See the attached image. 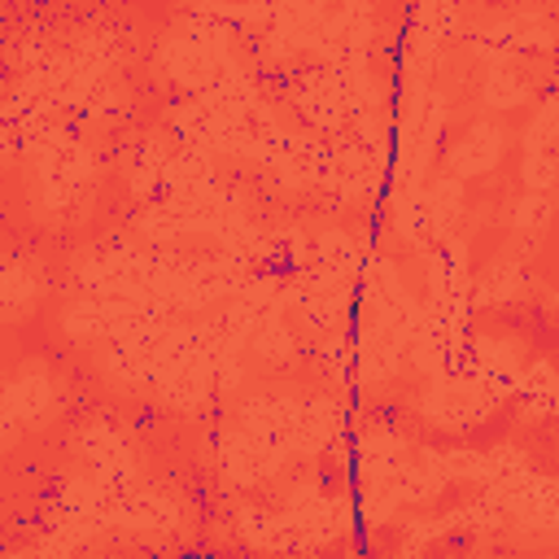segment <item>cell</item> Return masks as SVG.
Wrapping results in <instances>:
<instances>
[{
    "instance_id": "6da1fadb",
    "label": "cell",
    "mask_w": 559,
    "mask_h": 559,
    "mask_svg": "<svg viewBox=\"0 0 559 559\" xmlns=\"http://www.w3.org/2000/svg\"><path fill=\"white\" fill-rule=\"evenodd\" d=\"M57 411H61V393H57V380H52L48 362L22 358V362L9 371L4 397H0V428H4L0 441H4V450H13L22 432L44 428Z\"/></svg>"
},
{
    "instance_id": "7a4b0ae2",
    "label": "cell",
    "mask_w": 559,
    "mask_h": 559,
    "mask_svg": "<svg viewBox=\"0 0 559 559\" xmlns=\"http://www.w3.org/2000/svg\"><path fill=\"white\" fill-rule=\"evenodd\" d=\"M559 44V31L546 13L537 9H515V13H498L489 22H480L472 31V52L485 66H515L528 52H550Z\"/></svg>"
},
{
    "instance_id": "3957f363",
    "label": "cell",
    "mask_w": 559,
    "mask_h": 559,
    "mask_svg": "<svg viewBox=\"0 0 559 559\" xmlns=\"http://www.w3.org/2000/svg\"><path fill=\"white\" fill-rule=\"evenodd\" d=\"M424 314L441 319V323H463L467 328V310H472V258L467 245L459 236H445L428 249L424 262Z\"/></svg>"
},
{
    "instance_id": "277c9868",
    "label": "cell",
    "mask_w": 559,
    "mask_h": 559,
    "mask_svg": "<svg viewBox=\"0 0 559 559\" xmlns=\"http://www.w3.org/2000/svg\"><path fill=\"white\" fill-rule=\"evenodd\" d=\"M498 402H502V393L489 389L485 380H476L467 371H450V376H432L415 406L428 424L459 432V428H472V424L489 419L498 411Z\"/></svg>"
},
{
    "instance_id": "5b68a950",
    "label": "cell",
    "mask_w": 559,
    "mask_h": 559,
    "mask_svg": "<svg viewBox=\"0 0 559 559\" xmlns=\"http://www.w3.org/2000/svg\"><path fill=\"white\" fill-rule=\"evenodd\" d=\"M210 454H214L218 476H223L227 485H236V489H253V485L280 476L284 463L293 459V454H284V450H275V445H266V441H258L245 424H227V428H218Z\"/></svg>"
},
{
    "instance_id": "8992f818",
    "label": "cell",
    "mask_w": 559,
    "mask_h": 559,
    "mask_svg": "<svg viewBox=\"0 0 559 559\" xmlns=\"http://www.w3.org/2000/svg\"><path fill=\"white\" fill-rule=\"evenodd\" d=\"M74 450L83 454L87 472H96L114 493H122V489H131L140 480V459H135L131 441L109 419H87L74 432Z\"/></svg>"
},
{
    "instance_id": "52a82bcc",
    "label": "cell",
    "mask_w": 559,
    "mask_h": 559,
    "mask_svg": "<svg viewBox=\"0 0 559 559\" xmlns=\"http://www.w3.org/2000/svg\"><path fill=\"white\" fill-rule=\"evenodd\" d=\"M109 524L114 528H127V533H170L179 524V502L162 489V485H131L122 493H114V511H109Z\"/></svg>"
},
{
    "instance_id": "ba28073f",
    "label": "cell",
    "mask_w": 559,
    "mask_h": 559,
    "mask_svg": "<svg viewBox=\"0 0 559 559\" xmlns=\"http://www.w3.org/2000/svg\"><path fill=\"white\" fill-rule=\"evenodd\" d=\"M459 371H467V376L485 380L489 389H498L502 397H511L520 384V371H524V354L507 336H472Z\"/></svg>"
},
{
    "instance_id": "9c48e42d",
    "label": "cell",
    "mask_w": 559,
    "mask_h": 559,
    "mask_svg": "<svg viewBox=\"0 0 559 559\" xmlns=\"http://www.w3.org/2000/svg\"><path fill=\"white\" fill-rule=\"evenodd\" d=\"M507 127L502 122H489V118H480V122H472L459 140H450V148H445V170L450 175H459L463 183L467 179H476V175H489L493 166H498V157H502V148H507Z\"/></svg>"
},
{
    "instance_id": "30bf717a",
    "label": "cell",
    "mask_w": 559,
    "mask_h": 559,
    "mask_svg": "<svg viewBox=\"0 0 559 559\" xmlns=\"http://www.w3.org/2000/svg\"><path fill=\"white\" fill-rule=\"evenodd\" d=\"M345 402L332 393H306L301 419H297V459H314L323 450H336L345 441Z\"/></svg>"
},
{
    "instance_id": "8fae6325",
    "label": "cell",
    "mask_w": 559,
    "mask_h": 559,
    "mask_svg": "<svg viewBox=\"0 0 559 559\" xmlns=\"http://www.w3.org/2000/svg\"><path fill=\"white\" fill-rule=\"evenodd\" d=\"M528 293V266L515 249L493 253L480 275H472V306H507Z\"/></svg>"
},
{
    "instance_id": "7c38bea8",
    "label": "cell",
    "mask_w": 559,
    "mask_h": 559,
    "mask_svg": "<svg viewBox=\"0 0 559 559\" xmlns=\"http://www.w3.org/2000/svg\"><path fill=\"white\" fill-rule=\"evenodd\" d=\"M310 262L345 275V280H358L362 284V271L371 262V245L362 231H349V227H323L310 236Z\"/></svg>"
},
{
    "instance_id": "4fadbf2b",
    "label": "cell",
    "mask_w": 559,
    "mask_h": 559,
    "mask_svg": "<svg viewBox=\"0 0 559 559\" xmlns=\"http://www.w3.org/2000/svg\"><path fill=\"white\" fill-rule=\"evenodd\" d=\"M175 144L162 135V131H148L140 135L127 157H122V175H127V188L140 197V201H153L162 192V175H166V162H170Z\"/></svg>"
},
{
    "instance_id": "5bb4252c",
    "label": "cell",
    "mask_w": 559,
    "mask_h": 559,
    "mask_svg": "<svg viewBox=\"0 0 559 559\" xmlns=\"http://www.w3.org/2000/svg\"><path fill=\"white\" fill-rule=\"evenodd\" d=\"M57 328L74 345H100V341H109V328H114V301L96 297V293H79L74 301L61 306Z\"/></svg>"
},
{
    "instance_id": "9a60e30c",
    "label": "cell",
    "mask_w": 559,
    "mask_h": 559,
    "mask_svg": "<svg viewBox=\"0 0 559 559\" xmlns=\"http://www.w3.org/2000/svg\"><path fill=\"white\" fill-rule=\"evenodd\" d=\"M153 349H157V345L100 341L96 367H100V376H109L118 389H148V384H153Z\"/></svg>"
},
{
    "instance_id": "2e32d148",
    "label": "cell",
    "mask_w": 559,
    "mask_h": 559,
    "mask_svg": "<svg viewBox=\"0 0 559 559\" xmlns=\"http://www.w3.org/2000/svg\"><path fill=\"white\" fill-rule=\"evenodd\" d=\"M44 293V271L39 262L22 258V253H9L4 266H0V306H4V319L17 323Z\"/></svg>"
},
{
    "instance_id": "e0dca14e",
    "label": "cell",
    "mask_w": 559,
    "mask_h": 559,
    "mask_svg": "<svg viewBox=\"0 0 559 559\" xmlns=\"http://www.w3.org/2000/svg\"><path fill=\"white\" fill-rule=\"evenodd\" d=\"M249 349L266 362V367H293L297 362V349H301V336L288 319V310H271L253 323L249 332Z\"/></svg>"
},
{
    "instance_id": "ac0fdd59",
    "label": "cell",
    "mask_w": 559,
    "mask_h": 559,
    "mask_svg": "<svg viewBox=\"0 0 559 559\" xmlns=\"http://www.w3.org/2000/svg\"><path fill=\"white\" fill-rule=\"evenodd\" d=\"M314 362H319V371L336 389H354V376H358V332L349 323H341L328 336H319L314 341Z\"/></svg>"
},
{
    "instance_id": "d6986e66",
    "label": "cell",
    "mask_w": 559,
    "mask_h": 559,
    "mask_svg": "<svg viewBox=\"0 0 559 559\" xmlns=\"http://www.w3.org/2000/svg\"><path fill=\"white\" fill-rule=\"evenodd\" d=\"M463 205H467V197H463V179L459 175L445 170V175L424 179V210H428V223H432L437 240L454 236V227L463 218Z\"/></svg>"
},
{
    "instance_id": "ffe728a7",
    "label": "cell",
    "mask_w": 559,
    "mask_h": 559,
    "mask_svg": "<svg viewBox=\"0 0 559 559\" xmlns=\"http://www.w3.org/2000/svg\"><path fill=\"white\" fill-rule=\"evenodd\" d=\"M515 402H520V415L524 419H550L559 415V371L550 362H533L520 371V384H515Z\"/></svg>"
},
{
    "instance_id": "44dd1931",
    "label": "cell",
    "mask_w": 559,
    "mask_h": 559,
    "mask_svg": "<svg viewBox=\"0 0 559 559\" xmlns=\"http://www.w3.org/2000/svg\"><path fill=\"white\" fill-rule=\"evenodd\" d=\"M131 114V92H127V83H118V79H105L87 100H83V109L74 114L79 118V127H92V131H109V127H118L122 118Z\"/></svg>"
},
{
    "instance_id": "7402d4cb",
    "label": "cell",
    "mask_w": 559,
    "mask_h": 559,
    "mask_svg": "<svg viewBox=\"0 0 559 559\" xmlns=\"http://www.w3.org/2000/svg\"><path fill=\"white\" fill-rule=\"evenodd\" d=\"M236 533H240L245 546H253V550H288V520H284V511L240 507V511H236Z\"/></svg>"
},
{
    "instance_id": "603a6c76",
    "label": "cell",
    "mask_w": 559,
    "mask_h": 559,
    "mask_svg": "<svg viewBox=\"0 0 559 559\" xmlns=\"http://www.w3.org/2000/svg\"><path fill=\"white\" fill-rule=\"evenodd\" d=\"M507 223L515 240H537L550 223H555V192H533L524 188L511 205H507Z\"/></svg>"
},
{
    "instance_id": "cb8c5ba5",
    "label": "cell",
    "mask_w": 559,
    "mask_h": 559,
    "mask_svg": "<svg viewBox=\"0 0 559 559\" xmlns=\"http://www.w3.org/2000/svg\"><path fill=\"white\" fill-rule=\"evenodd\" d=\"M480 100L489 109H515L528 100V79L515 66H489L485 83H480Z\"/></svg>"
},
{
    "instance_id": "d4e9b609",
    "label": "cell",
    "mask_w": 559,
    "mask_h": 559,
    "mask_svg": "<svg viewBox=\"0 0 559 559\" xmlns=\"http://www.w3.org/2000/svg\"><path fill=\"white\" fill-rule=\"evenodd\" d=\"M520 179L533 192H555L559 188V153L555 148H524Z\"/></svg>"
}]
</instances>
